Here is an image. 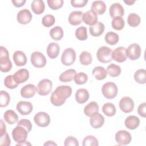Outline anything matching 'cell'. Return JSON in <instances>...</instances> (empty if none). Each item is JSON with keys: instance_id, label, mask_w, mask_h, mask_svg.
<instances>
[{"instance_id": "obj_1", "label": "cell", "mask_w": 146, "mask_h": 146, "mask_svg": "<svg viewBox=\"0 0 146 146\" xmlns=\"http://www.w3.org/2000/svg\"><path fill=\"white\" fill-rule=\"evenodd\" d=\"M72 94V88L69 86H58L52 92L50 98L51 103L55 106L63 105L66 99L68 98Z\"/></svg>"}, {"instance_id": "obj_2", "label": "cell", "mask_w": 146, "mask_h": 146, "mask_svg": "<svg viewBox=\"0 0 146 146\" xmlns=\"http://www.w3.org/2000/svg\"><path fill=\"white\" fill-rule=\"evenodd\" d=\"M0 70L2 72H7L12 68V63L9 58V53L6 48L0 47Z\"/></svg>"}, {"instance_id": "obj_3", "label": "cell", "mask_w": 146, "mask_h": 146, "mask_svg": "<svg viewBox=\"0 0 146 146\" xmlns=\"http://www.w3.org/2000/svg\"><path fill=\"white\" fill-rule=\"evenodd\" d=\"M102 92L103 96L108 99L115 98L118 92V89L116 84L111 82H108L104 83L102 87Z\"/></svg>"}, {"instance_id": "obj_4", "label": "cell", "mask_w": 146, "mask_h": 146, "mask_svg": "<svg viewBox=\"0 0 146 146\" xmlns=\"http://www.w3.org/2000/svg\"><path fill=\"white\" fill-rule=\"evenodd\" d=\"M112 50L108 47L102 46L99 48L96 52L98 60L102 63H107L112 61Z\"/></svg>"}, {"instance_id": "obj_5", "label": "cell", "mask_w": 146, "mask_h": 146, "mask_svg": "<svg viewBox=\"0 0 146 146\" xmlns=\"http://www.w3.org/2000/svg\"><path fill=\"white\" fill-rule=\"evenodd\" d=\"M28 131L26 128L21 125H17L12 131V136L14 140L19 144L26 140Z\"/></svg>"}, {"instance_id": "obj_6", "label": "cell", "mask_w": 146, "mask_h": 146, "mask_svg": "<svg viewBox=\"0 0 146 146\" xmlns=\"http://www.w3.org/2000/svg\"><path fill=\"white\" fill-rule=\"evenodd\" d=\"M76 59V52L72 48H66L62 53L61 62L63 65L68 66L72 65Z\"/></svg>"}, {"instance_id": "obj_7", "label": "cell", "mask_w": 146, "mask_h": 146, "mask_svg": "<svg viewBox=\"0 0 146 146\" xmlns=\"http://www.w3.org/2000/svg\"><path fill=\"white\" fill-rule=\"evenodd\" d=\"M37 92L41 96H46L48 95L52 90V83L48 79L41 80L37 86Z\"/></svg>"}, {"instance_id": "obj_8", "label": "cell", "mask_w": 146, "mask_h": 146, "mask_svg": "<svg viewBox=\"0 0 146 146\" xmlns=\"http://www.w3.org/2000/svg\"><path fill=\"white\" fill-rule=\"evenodd\" d=\"M31 63L36 68H42L46 66L47 60L43 53L39 51H35L31 55Z\"/></svg>"}, {"instance_id": "obj_9", "label": "cell", "mask_w": 146, "mask_h": 146, "mask_svg": "<svg viewBox=\"0 0 146 146\" xmlns=\"http://www.w3.org/2000/svg\"><path fill=\"white\" fill-rule=\"evenodd\" d=\"M141 47L137 43L131 44L127 48H126V55L130 60H135L139 59L141 55Z\"/></svg>"}, {"instance_id": "obj_10", "label": "cell", "mask_w": 146, "mask_h": 146, "mask_svg": "<svg viewBox=\"0 0 146 146\" xmlns=\"http://www.w3.org/2000/svg\"><path fill=\"white\" fill-rule=\"evenodd\" d=\"M34 120L35 124L40 127H46L50 123V117L44 112H39L35 115Z\"/></svg>"}, {"instance_id": "obj_11", "label": "cell", "mask_w": 146, "mask_h": 146, "mask_svg": "<svg viewBox=\"0 0 146 146\" xmlns=\"http://www.w3.org/2000/svg\"><path fill=\"white\" fill-rule=\"evenodd\" d=\"M131 140L130 133L125 130H120L115 135V140L119 145H127L130 143Z\"/></svg>"}, {"instance_id": "obj_12", "label": "cell", "mask_w": 146, "mask_h": 146, "mask_svg": "<svg viewBox=\"0 0 146 146\" xmlns=\"http://www.w3.org/2000/svg\"><path fill=\"white\" fill-rule=\"evenodd\" d=\"M119 107L124 113L131 112L134 108V102L132 99L128 96L122 98L119 102Z\"/></svg>"}, {"instance_id": "obj_13", "label": "cell", "mask_w": 146, "mask_h": 146, "mask_svg": "<svg viewBox=\"0 0 146 146\" xmlns=\"http://www.w3.org/2000/svg\"><path fill=\"white\" fill-rule=\"evenodd\" d=\"M112 59L119 63L125 61L127 59L126 48L123 46L116 48L112 52Z\"/></svg>"}, {"instance_id": "obj_14", "label": "cell", "mask_w": 146, "mask_h": 146, "mask_svg": "<svg viewBox=\"0 0 146 146\" xmlns=\"http://www.w3.org/2000/svg\"><path fill=\"white\" fill-rule=\"evenodd\" d=\"M33 15L30 11L27 9L20 10L17 15V19L18 23L22 25H26L29 23L32 19Z\"/></svg>"}, {"instance_id": "obj_15", "label": "cell", "mask_w": 146, "mask_h": 146, "mask_svg": "<svg viewBox=\"0 0 146 146\" xmlns=\"http://www.w3.org/2000/svg\"><path fill=\"white\" fill-rule=\"evenodd\" d=\"M90 123L91 126L95 129L102 127L104 123V117L100 113H94L90 119Z\"/></svg>"}, {"instance_id": "obj_16", "label": "cell", "mask_w": 146, "mask_h": 146, "mask_svg": "<svg viewBox=\"0 0 146 146\" xmlns=\"http://www.w3.org/2000/svg\"><path fill=\"white\" fill-rule=\"evenodd\" d=\"M16 108L21 115H27L32 112L33 106L29 102L20 101L17 103Z\"/></svg>"}, {"instance_id": "obj_17", "label": "cell", "mask_w": 146, "mask_h": 146, "mask_svg": "<svg viewBox=\"0 0 146 146\" xmlns=\"http://www.w3.org/2000/svg\"><path fill=\"white\" fill-rule=\"evenodd\" d=\"M37 92V88L33 84H28L23 86L21 90V95L25 98L33 97Z\"/></svg>"}, {"instance_id": "obj_18", "label": "cell", "mask_w": 146, "mask_h": 146, "mask_svg": "<svg viewBox=\"0 0 146 146\" xmlns=\"http://www.w3.org/2000/svg\"><path fill=\"white\" fill-rule=\"evenodd\" d=\"M109 13L111 17L112 18L117 17H121L124 14V10L120 3H114L111 5Z\"/></svg>"}, {"instance_id": "obj_19", "label": "cell", "mask_w": 146, "mask_h": 146, "mask_svg": "<svg viewBox=\"0 0 146 146\" xmlns=\"http://www.w3.org/2000/svg\"><path fill=\"white\" fill-rule=\"evenodd\" d=\"M83 21L89 26H93L98 22V15L93 11L88 10L83 14Z\"/></svg>"}, {"instance_id": "obj_20", "label": "cell", "mask_w": 146, "mask_h": 146, "mask_svg": "<svg viewBox=\"0 0 146 146\" xmlns=\"http://www.w3.org/2000/svg\"><path fill=\"white\" fill-rule=\"evenodd\" d=\"M15 81L18 84H21L27 81L29 78V72L27 70L22 68L18 70L13 75Z\"/></svg>"}, {"instance_id": "obj_21", "label": "cell", "mask_w": 146, "mask_h": 146, "mask_svg": "<svg viewBox=\"0 0 146 146\" xmlns=\"http://www.w3.org/2000/svg\"><path fill=\"white\" fill-rule=\"evenodd\" d=\"M83 13L81 11H73L68 17L69 23L73 26H77L80 25L83 21Z\"/></svg>"}, {"instance_id": "obj_22", "label": "cell", "mask_w": 146, "mask_h": 146, "mask_svg": "<svg viewBox=\"0 0 146 146\" xmlns=\"http://www.w3.org/2000/svg\"><path fill=\"white\" fill-rule=\"evenodd\" d=\"M13 59L14 63L18 67L25 66L27 63V57L22 51H16L13 54Z\"/></svg>"}, {"instance_id": "obj_23", "label": "cell", "mask_w": 146, "mask_h": 146, "mask_svg": "<svg viewBox=\"0 0 146 146\" xmlns=\"http://www.w3.org/2000/svg\"><path fill=\"white\" fill-rule=\"evenodd\" d=\"M88 91L85 88H79L75 93V100L79 104L86 103L89 99Z\"/></svg>"}, {"instance_id": "obj_24", "label": "cell", "mask_w": 146, "mask_h": 146, "mask_svg": "<svg viewBox=\"0 0 146 146\" xmlns=\"http://www.w3.org/2000/svg\"><path fill=\"white\" fill-rule=\"evenodd\" d=\"M60 52V47L59 44L55 42H51L48 44L47 47V54L51 59H55L58 57Z\"/></svg>"}, {"instance_id": "obj_25", "label": "cell", "mask_w": 146, "mask_h": 146, "mask_svg": "<svg viewBox=\"0 0 146 146\" xmlns=\"http://www.w3.org/2000/svg\"><path fill=\"white\" fill-rule=\"evenodd\" d=\"M124 124L127 128L131 130L135 129L140 124V119L136 116L130 115L125 119Z\"/></svg>"}, {"instance_id": "obj_26", "label": "cell", "mask_w": 146, "mask_h": 146, "mask_svg": "<svg viewBox=\"0 0 146 146\" xmlns=\"http://www.w3.org/2000/svg\"><path fill=\"white\" fill-rule=\"evenodd\" d=\"M91 9L96 14L102 15L106 10V5L103 1H95L92 2Z\"/></svg>"}, {"instance_id": "obj_27", "label": "cell", "mask_w": 146, "mask_h": 146, "mask_svg": "<svg viewBox=\"0 0 146 146\" xmlns=\"http://www.w3.org/2000/svg\"><path fill=\"white\" fill-rule=\"evenodd\" d=\"M105 29L104 24L101 22H98L93 26H91L89 28L90 34L93 36H99L101 35Z\"/></svg>"}, {"instance_id": "obj_28", "label": "cell", "mask_w": 146, "mask_h": 146, "mask_svg": "<svg viewBox=\"0 0 146 146\" xmlns=\"http://www.w3.org/2000/svg\"><path fill=\"white\" fill-rule=\"evenodd\" d=\"M31 7L35 14L39 15L44 12L45 5L42 0H34L31 3Z\"/></svg>"}, {"instance_id": "obj_29", "label": "cell", "mask_w": 146, "mask_h": 146, "mask_svg": "<svg viewBox=\"0 0 146 146\" xmlns=\"http://www.w3.org/2000/svg\"><path fill=\"white\" fill-rule=\"evenodd\" d=\"M3 118L5 121L9 124H14L16 123L18 120V116L13 110H7L4 115Z\"/></svg>"}, {"instance_id": "obj_30", "label": "cell", "mask_w": 146, "mask_h": 146, "mask_svg": "<svg viewBox=\"0 0 146 146\" xmlns=\"http://www.w3.org/2000/svg\"><path fill=\"white\" fill-rule=\"evenodd\" d=\"M76 71L74 69H69L62 72L59 78V79L62 82H69L73 80L76 75Z\"/></svg>"}, {"instance_id": "obj_31", "label": "cell", "mask_w": 146, "mask_h": 146, "mask_svg": "<svg viewBox=\"0 0 146 146\" xmlns=\"http://www.w3.org/2000/svg\"><path fill=\"white\" fill-rule=\"evenodd\" d=\"M99 112V105L96 102H91L84 108V114L90 117L94 113Z\"/></svg>"}, {"instance_id": "obj_32", "label": "cell", "mask_w": 146, "mask_h": 146, "mask_svg": "<svg viewBox=\"0 0 146 146\" xmlns=\"http://www.w3.org/2000/svg\"><path fill=\"white\" fill-rule=\"evenodd\" d=\"M92 75L94 76L95 78L99 80H102L104 79L107 75L106 70L102 66L95 67L92 70Z\"/></svg>"}, {"instance_id": "obj_33", "label": "cell", "mask_w": 146, "mask_h": 146, "mask_svg": "<svg viewBox=\"0 0 146 146\" xmlns=\"http://www.w3.org/2000/svg\"><path fill=\"white\" fill-rule=\"evenodd\" d=\"M103 112L107 116H113L115 115L116 110L115 105L112 103H106L102 107Z\"/></svg>"}, {"instance_id": "obj_34", "label": "cell", "mask_w": 146, "mask_h": 146, "mask_svg": "<svg viewBox=\"0 0 146 146\" xmlns=\"http://www.w3.org/2000/svg\"><path fill=\"white\" fill-rule=\"evenodd\" d=\"M50 36L55 40H59L63 36V29L60 26H55L51 29L50 31Z\"/></svg>"}, {"instance_id": "obj_35", "label": "cell", "mask_w": 146, "mask_h": 146, "mask_svg": "<svg viewBox=\"0 0 146 146\" xmlns=\"http://www.w3.org/2000/svg\"><path fill=\"white\" fill-rule=\"evenodd\" d=\"M104 39L107 43L112 46L116 44L119 42V36L117 34L112 31H110L106 34Z\"/></svg>"}, {"instance_id": "obj_36", "label": "cell", "mask_w": 146, "mask_h": 146, "mask_svg": "<svg viewBox=\"0 0 146 146\" xmlns=\"http://www.w3.org/2000/svg\"><path fill=\"white\" fill-rule=\"evenodd\" d=\"M106 71L110 76L115 78L120 75L121 70L119 66L112 63L107 67Z\"/></svg>"}, {"instance_id": "obj_37", "label": "cell", "mask_w": 146, "mask_h": 146, "mask_svg": "<svg viewBox=\"0 0 146 146\" xmlns=\"http://www.w3.org/2000/svg\"><path fill=\"white\" fill-rule=\"evenodd\" d=\"M135 80L139 84H145L146 83V71L144 69H139L136 71L134 74Z\"/></svg>"}, {"instance_id": "obj_38", "label": "cell", "mask_w": 146, "mask_h": 146, "mask_svg": "<svg viewBox=\"0 0 146 146\" xmlns=\"http://www.w3.org/2000/svg\"><path fill=\"white\" fill-rule=\"evenodd\" d=\"M141 22L140 17L136 13H130L127 18L128 24L131 27H137Z\"/></svg>"}, {"instance_id": "obj_39", "label": "cell", "mask_w": 146, "mask_h": 146, "mask_svg": "<svg viewBox=\"0 0 146 146\" xmlns=\"http://www.w3.org/2000/svg\"><path fill=\"white\" fill-rule=\"evenodd\" d=\"M79 61L80 63L84 66L89 65L92 61V57L91 54L87 51H83L79 55Z\"/></svg>"}, {"instance_id": "obj_40", "label": "cell", "mask_w": 146, "mask_h": 146, "mask_svg": "<svg viewBox=\"0 0 146 146\" xmlns=\"http://www.w3.org/2000/svg\"><path fill=\"white\" fill-rule=\"evenodd\" d=\"M111 25L113 29L116 30H121L124 27L125 22L122 17H117L112 19Z\"/></svg>"}, {"instance_id": "obj_41", "label": "cell", "mask_w": 146, "mask_h": 146, "mask_svg": "<svg viewBox=\"0 0 146 146\" xmlns=\"http://www.w3.org/2000/svg\"><path fill=\"white\" fill-rule=\"evenodd\" d=\"M75 36L79 40H85L87 38V30L84 26H80L75 31Z\"/></svg>"}, {"instance_id": "obj_42", "label": "cell", "mask_w": 146, "mask_h": 146, "mask_svg": "<svg viewBox=\"0 0 146 146\" xmlns=\"http://www.w3.org/2000/svg\"><path fill=\"white\" fill-rule=\"evenodd\" d=\"M82 145L83 146H98L99 145V142L95 136L88 135L83 139Z\"/></svg>"}, {"instance_id": "obj_43", "label": "cell", "mask_w": 146, "mask_h": 146, "mask_svg": "<svg viewBox=\"0 0 146 146\" xmlns=\"http://www.w3.org/2000/svg\"><path fill=\"white\" fill-rule=\"evenodd\" d=\"M10 96L9 94L3 90L1 91L0 96V107H5L8 106L10 103Z\"/></svg>"}, {"instance_id": "obj_44", "label": "cell", "mask_w": 146, "mask_h": 146, "mask_svg": "<svg viewBox=\"0 0 146 146\" xmlns=\"http://www.w3.org/2000/svg\"><path fill=\"white\" fill-rule=\"evenodd\" d=\"M4 84L6 87L9 89H14L18 87L19 84H18L14 80L13 75L7 76L4 80Z\"/></svg>"}, {"instance_id": "obj_45", "label": "cell", "mask_w": 146, "mask_h": 146, "mask_svg": "<svg viewBox=\"0 0 146 146\" xmlns=\"http://www.w3.org/2000/svg\"><path fill=\"white\" fill-rule=\"evenodd\" d=\"M74 81L76 84L81 85L85 84L88 80V76L84 72H79L74 76Z\"/></svg>"}, {"instance_id": "obj_46", "label": "cell", "mask_w": 146, "mask_h": 146, "mask_svg": "<svg viewBox=\"0 0 146 146\" xmlns=\"http://www.w3.org/2000/svg\"><path fill=\"white\" fill-rule=\"evenodd\" d=\"M55 22V17L51 14H47L44 15L42 19V25L46 27H50L54 25Z\"/></svg>"}, {"instance_id": "obj_47", "label": "cell", "mask_w": 146, "mask_h": 146, "mask_svg": "<svg viewBox=\"0 0 146 146\" xmlns=\"http://www.w3.org/2000/svg\"><path fill=\"white\" fill-rule=\"evenodd\" d=\"M64 1L63 0H48V7L52 10H58L63 6Z\"/></svg>"}, {"instance_id": "obj_48", "label": "cell", "mask_w": 146, "mask_h": 146, "mask_svg": "<svg viewBox=\"0 0 146 146\" xmlns=\"http://www.w3.org/2000/svg\"><path fill=\"white\" fill-rule=\"evenodd\" d=\"M11 144V140L7 132L0 135V145L2 146H9Z\"/></svg>"}, {"instance_id": "obj_49", "label": "cell", "mask_w": 146, "mask_h": 146, "mask_svg": "<svg viewBox=\"0 0 146 146\" xmlns=\"http://www.w3.org/2000/svg\"><path fill=\"white\" fill-rule=\"evenodd\" d=\"M17 125L23 127L27 129L28 132H30L31 131L33 127L31 121L28 119H22L19 120L18 122Z\"/></svg>"}, {"instance_id": "obj_50", "label": "cell", "mask_w": 146, "mask_h": 146, "mask_svg": "<svg viewBox=\"0 0 146 146\" xmlns=\"http://www.w3.org/2000/svg\"><path fill=\"white\" fill-rule=\"evenodd\" d=\"M64 145L65 146H78L79 142L75 137L73 136H68L64 140Z\"/></svg>"}, {"instance_id": "obj_51", "label": "cell", "mask_w": 146, "mask_h": 146, "mask_svg": "<svg viewBox=\"0 0 146 146\" xmlns=\"http://www.w3.org/2000/svg\"><path fill=\"white\" fill-rule=\"evenodd\" d=\"M88 2V0H71V4L74 7H84Z\"/></svg>"}, {"instance_id": "obj_52", "label": "cell", "mask_w": 146, "mask_h": 146, "mask_svg": "<svg viewBox=\"0 0 146 146\" xmlns=\"http://www.w3.org/2000/svg\"><path fill=\"white\" fill-rule=\"evenodd\" d=\"M145 111H146V103L144 102L139 106L137 108V112L140 116L143 117H145L146 116Z\"/></svg>"}, {"instance_id": "obj_53", "label": "cell", "mask_w": 146, "mask_h": 146, "mask_svg": "<svg viewBox=\"0 0 146 146\" xmlns=\"http://www.w3.org/2000/svg\"><path fill=\"white\" fill-rule=\"evenodd\" d=\"M13 4L17 7H21L23 6L26 3V0H12Z\"/></svg>"}, {"instance_id": "obj_54", "label": "cell", "mask_w": 146, "mask_h": 146, "mask_svg": "<svg viewBox=\"0 0 146 146\" xmlns=\"http://www.w3.org/2000/svg\"><path fill=\"white\" fill-rule=\"evenodd\" d=\"M44 145H57V144L56 143H55L54 141H47V142H46L44 144Z\"/></svg>"}, {"instance_id": "obj_55", "label": "cell", "mask_w": 146, "mask_h": 146, "mask_svg": "<svg viewBox=\"0 0 146 146\" xmlns=\"http://www.w3.org/2000/svg\"><path fill=\"white\" fill-rule=\"evenodd\" d=\"M124 2L125 3H126L127 5H129V6H131V5H132L135 2V1H132V0H128V1H124Z\"/></svg>"}, {"instance_id": "obj_56", "label": "cell", "mask_w": 146, "mask_h": 146, "mask_svg": "<svg viewBox=\"0 0 146 146\" xmlns=\"http://www.w3.org/2000/svg\"><path fill=\"white\" fill-rule=\"evenodd\" d=\"M31 145V144H30V143L26 141H24V142H23V143H21L17 144H16L17 146H18V145Z\"/></svg>"}]
</instances>
